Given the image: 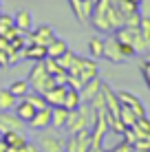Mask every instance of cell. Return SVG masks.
Returning <instances> with one entry per match:
<instances>
[{
    "label": "cell",
    "instance_id": "obj_1",
    "mask_svg": "<svg viewBox=\"0 0 150 152\" xmlns=\"http://www.w3.org/2000/svg\"><path fill=\"white\" fill-rule=\"evenodd\" d=\"M93 119H95V110L91 108V104H82L80 108L69 113V119H66L64 128L69 130V134L80 132V130H86L93 126Z\"/></svg>",
    "mask_w": 150,
    "mask_h": 152
},
{
    "label": "cell",
    "instance_id": "obj_2",
    "mask_svg": "<svg viewBox=\"0 0 150 152\" xmlns=\"http://www.w3.org/2000/svg\"><path fill=\"white\" fill-rule=\"evenodd\" d=\"M27 82H29V86H31V91H38V93H46L49 88H53V86H55V80L49 75L44 60L33 62V69H31L29 80H27Z\"/></svg>",
    "mask_w": 150,
    "mask_h": 152
},
{
    "label": "cell",
    "instance_id": "obj_3",
    "mask_svg": "<svg viewBox=\"0 0 150 152\" xmlns=\"http://www.w3.org/2000/svg\"><path fill=\"white\" fill-rule=\"evenodd\" d=\"M91 148V128L73 132L64 141V152H89Z\"/></svg>",
    "mask_w": 150,
    "mask_h": 152
},
{
    "label": "cell",
    "instance_id": "obj_4",
    "mask_svg": "<svg viewBox=\"0 0 150 152\" xmlns=\"http://www.w3.org/2000/svg\"><path fill=\"white\" fill-rule=\"evenodd\" d=\"M108 62H113V64H121V62H126V55H124L121 51V44L117 42L115 38H108L104 40V55Z\"/></svg>",
    "mask_w": 150,
    "mask_h": 152
},
{
    "label": "cell",
    "instance_id": "obj_5",
    "mask_svg": "<svg viewBox=\"0 0 150 152\" xmlns=\"http://www.w3.org/2000/svg\"><path fill=\"white\" fill-rule=\"evenodd\" d=\"M69 4H71V9H73L75 18L80 20V22H89L91 20L95 0H69Z\"/></svg>",
    "mask_w": 150,
    "mask_h": 152
},
{
    "label": "cell",
    "instance_id": "obj_6",
    "mask_svg": "<svg viewBox=\"0 0 150 152\" xmlns=\"http://www.w3.org/2000/svg\"><path fill=\"white\" fill-rule=\"evenodd\" d=\"M22 128H24V121L15 113L0 110V130H2V132H9V130H18V132H22Z\"/></svg>",
    "mask_w": 150,
    "mask_h": 152
},
{
    "label": "cell",
    "instance_id": "obj_7",
    "mask_svg": "<svg viewBox=\"0 0 150 152\" xmlns=\"http://www.w3.org/2000/svg\"><path fill=\"white\" fill-rule=\"evenodd\" d=\"M53 38H55V31H53V27H49V24H40L38 29H31V33H29L31 44H42V46H46Z\"/></svg>",
    "mask_w": 150,
    "mask_h": 152
},
{
    "label": "cell",
    "instance_id": "obj_8",
    "mask_svg": "<svg viewBox=\"0 0 150 152\" xmlns=\"http://www.w3.org/2000/svg\"><path fill=\"white\" fill-rule=\"evenodd\" d=\"M117 99H119L124 106L130 108L137 117H143V115H146V108H143V104L139 102L137 95H132V93H128V91H119V93H117Z\"/></svg>",
    "mask_w": 150,
    "mask_h": 152
},
{
    "label": "cell",
    "instance_id": "obj_9",
    "mask_svg": "<svg viewBox=\"0 0 150 152\" xmlns=\"http://www.w3.org/2000/svg\"><path fill=\"white\" fill-rule=\"evenodd\" d=\"M27 126H29L31 130H46V128H51V106L35 110L33 119H31Z\"/></svg>",
    "mask_w": 150,
    "mask_h": 152
},
{
    "label": "cell",
    "instance_id": "obj_10",
    "mask_svg": "<svg viewBox=\"0 0 150 152\" xmlns=\"http://www.w3.org/2000/svg\"><path fill=\"white\" fill-rule=\"evenodd\" d=\"M102 82L100 77H93V80L89 82H84L82 84V88H80V97H82V104H91V99L97 95V93L102 91Z\"/></svg>",
    "mask_w": 150,
    "mask_h": 152
},
{
    "label": "cell",
    "instance_id": "obj_11",
    "mask_svg": "<svg viewBox=\"0 0 150 152\" xmlns=\"http://www.w3.org/2000/svg\"><path fill=\"white\" fill-rule=\"evenodd\" d=\"M66 84H55L53 88H49L46 93H42L44 95V99H46V104H49L51 108L53 106H62L64 104V95H66Z\"/></svg>",
    "mask_w": 150,
    "mask_h": 152
},
{
    "label": "cell",
    "instance_id": "obj_12",
    "mask_svg": "<svg viewBox=\"0 0 150 152\" xmlns=\"http://www.w3.org/2000/svg\"><path fill=\"white\" fill-rule=\"evenodd\" d=\"M2 143L7 145L9 150H24V145H27L29 141L24 139L22 132H18V130H9V132L2 134Z\"/></svg>",
    "mask_w": 150,
    "mask_h": 152
},
{
    "label": "cell",
    "instance_id": "obj_13",
    "mask_svg": "<svg viewBox=\"0 0 150 152\" xmlns=\"http://www.w3.org/2000/svg\"><path fill=\"white\" fill-rule=\"evenodd\" d=\"M40 152H64V141L55 134H42L40 137Z\"/></svg>",
    "mask_w": 150,
    "mask_h": 152
},
{
    "label": "cell",
    "instance_id": "obj_14",
    "mask_svg": "<svg viewBox=\"0 0 150 152\" xmlns=\"http://www.w3.org/2000/svg\"><path fill=\"white\" fill-rule=\"evenodd\" d=\"M13 24H15V29H18L20 33L29 35V33H31V29H33V20H31V13H29V11H24V9L15 11V15H13Z\"/></svg>",
    "mask_w": 150,
    "mask_h": 152
},
{
    "label": "cell",
    "instance_id": "obj_15",
    "mask_svg": "<svg viewBox=\"0 0 150 152\" xmlns=\"http://www.w3.org/2000/svg\"><path fill=\"white\" fill-rule=\"evenodd\" d=\"M24 60H31V62H40V60H46V46L42 44H29L24 46V51L20 53Z\"/></svg>",
    "mask_w": 150,
    "mask_h": 152
},
{
    "label": "cell",
    "instance_id": "obj_16",
    "mask_svg": "<svg viewBox=\"0 0 150 152\" xmlns=\"http://www.w3.org/2000/svg\"><path fill=\"white\" fill-rule=\"evenodd\" d=\"M13 113L18 115V117L22 119L24 124H29L31 119H33V115H35V108H33V106H31V104L27 102V99L22 97V99H18V104L13 106Z\"/></svg>",
    "mask_w": 150,
    "mask_h": 152
},
{
    "label": "cell",
    "instance_id": "obj_17",
    "mask_svg": "<svg viewBox=\"0 0 150 152\" xmlns=\"http://www.w3.org/2000/svg\"><path fill=\"white\" fill-rule=\"evenodd\" d=\"M66 51H69V44H66L64 40H60V38H53L46 44V57H53V60H58L60 55H64Z\"/></svg>",
    "mask_w": 150,
    "mask_h": 152
},
{
    "label": "cell",
    "instance_id": "obj_18",
    "mask_svg": "<svg viewBox=\"0 0 150 152\" xmlns=\"http://www.w3.org/2000/svg\"><path fill=\"white\" fill-rule=\"evenodd\" d=\"M69 113L71 110H66L64 106H53L51 108V128H64V124H66V119H69Z\"/></svg>",
    "mask_w": 150,
    "mask_h": 152
},
{
    "label": "cell",
    "instance_id": "obj_19",
    "mask_svg": "<svg viewBox=\"0 0 150 152\" xmlns=\"http://www.w3.org/2000/svg\"><path fill=\"white\" fill-rule=\"evenodd\" d=\"M62 106L66 108V110H75V108L82 106V97H80V91L77 88H66V95H64V104Z\"/></svg>",
    "mask_w": 150,
    "mask_h": 152
},
{
    "label": "cell",
    "instance_id": "obj_20",
    "mask_svg": "<svg viewBox=\"0 0 150 152\" xmlns=\"http://www.w3.org/2000/svg\"><path fill=\"white\" fill-rule=\"evenodd\" d=\"M15 104H18V97L11 95L9 88H2L0 91V110H13Z\"/></svg>",
    "mask_w": 150,
    "mask_h": 152
},
{
    "label": "cell",
    "instance_id": "obj_21",
    "mask_svg": "<svg viewBox=\"0 0 150 152\" xmlns=\"http://www.w3.org/2000/svg\"><path fill=\"white\" fill-rule=\"evenodd\" d=\"M24 99H27V102L35 108V110H40V108H46V106H49V104H46V99H44V95H42V93H38V91H29L27 95H24Z\"/></svg>",
    "mask_w": 150,
    "mask_h": 152
},
{
    "label": "cell",
    "instance_id": "obj_22",
    "mask_svg": "<svg viewBox=\"0 0 150 152\" xmlns=\"http://www.w3.org/2000/svg\"><path fill=\"white\" fill-rule=\"evenodd\" d=\"M89 55L93 60H100L104 55V40L102 38H91L89 40Z\"/></svg>",
    "mask_w": 150,
    "mask_h": 152
},
{
    "label": "cell",
    "instance_id": "obj_23",
    "mask_svg": "<svg viewBox=\"0 0 150 152\" xmlns=\"http://www.w3.org/2000/svg\"><path fill=\"white\" fill-rule=\"evenodd\" d=\"M9 91H11V95H15L18 99H22V97L31 91V86H29V82H27V80H15V82H11Z\"/></svg>",
    "mask_w": 150,
    "mask_h": 152
},
{
    "label": "cell",
    "instance_id": "obj_24",
    "mask_svg": "<svg viewBox=\"0 0 150 152\" xmlns=\"http://www.w3.org/2000/svg\"><path fill=\"white\" fill-rule=\"evenodd\" d=\"M119 119H121V124L126 126V128H132V126L137 124V115L132 113L128 106H124V104H121V108H119Z\"/></svg>",
    "mask_w": 150,
    "mask_h": 152
},
{
    "label": "cell",
    "instance_id": "obj_25",
    "mask_svg": "<svg viewBox=\"0 0 150 152\" xmlns=\"http://www.w3.org/2000/svg\"><path fill=\"white\" fill-rule=\"evenodd\" d=\"M11 27H15V24H13V15L0 13V35H4Z\"/></svg>",
    "mask_w": 150,
    "mask_h": 152
},
{
    "label": "cell",
    "instance_id": "obj_26",
    "mask_svg": "<svg viewBox=\"0 0 150 152\" xmlns=\"http://www.w3.org/2000/svg\"><path fill=\"white\" fill-rule=\"evenodd\" d=\"M139 13L143 18H150V0H139Z\"/></svg>",
    "mask_w": 150,
    "mask_h": 152
},
{
    "label": "cell",
    "instance_id": "obj_27",
    "mask_svg": "<svg viewBox=\"0 0 150 152\" xmlns=\"http://www.w3.org/2000/svg\"><path fill=\"white\" fill-rule=\"evenodd\" d=\"M141 75H143V80H146L148 88H150V60H146V62L141 64Z\"/></svg>",
    "mask_w": 150,
    "mask_h": 152
},
{
    "label": "cell",
    "instance_id": "obj_28",
    "mask_svg": "<svg viewBox=\"0 0 150 152\" xmlns=\"http://www.w3.org/2000/svg\"><path fill=\"white\" fill-rule=\"evenodd\" d=\"M22 152H40V148H38V145H33V143H27Z\"/></svg>",
    "mask_w": 150,
    "mask_h": 152
},
{
    "label": "cell",
    "instance_id": "obj_29",
    "mask_svg": "<svg viewBox=\"0 0 150 152\" xmlns=\"http://www.w3.org/2000/svg\"><path fill=\"white\" fill-rule=\"evenodd\" d=\"M0 13H2V0H0Z\"/></svg>",
    "mask_w": 150,
    "mask_h": 152
},
{
    "label": "cell",
    "instance_id": "obj_30",
    "mask_svg": "<svg viewBox=\"0 0 150 152\" xmlns=\"http://www.w3.org/2000/svg\"><path fill=\"white\" fill-rule=\"evenodd\" d=\"M2 134H4V132H2V130H0V141H2Z\"/></svg>",
    "mask_w": 150,
    "mask_h": 152
}]
</instances>
